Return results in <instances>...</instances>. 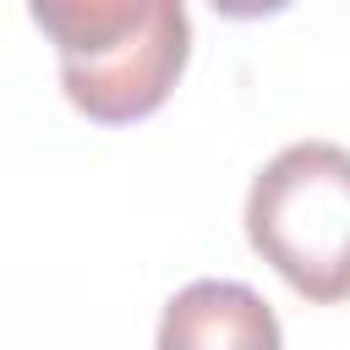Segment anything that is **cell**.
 Segmentation results:
<instances>
[{
  "instance_id": "cell-1",
  "label": "cell",
  "mask_w": 350,
  "mask_h": 350,
  "mask_svg": "<svg viewBox=\"0 0 350 350\" xmlns=\"http://www.w3.org/2000/svg\"><path fill=\"white\" fill-rule=\"evenodd\" d=\"M27 16L55 44L71 109L98 126L164 109L191 60L186 0H27Z\"/></svg>"
},
{
  "instance_id": "cell-2",
  "label": "cell",
  "mask_w": 350,
  "mask_h": 350,
  "mask_svg": "<svg viewBox=\"0 0 350 350\" xmlns=\"http://www.w3.org/2000/svg\"><path fill=\"white\" fill-rule=\"evenodd\" d=\"M246 241L301 301H350V148H279L246 191Z\"/></svg>"
},
{
  "instance_id": "cell-3",
  "label": "cell",
  "mask_w": 350,
  "mask_h": 350,
  "mask_svg": "<svg viewBox=\"0 0 350 350\" xmlns=\"http://www.w3.org/2000/svg\"><path fill=\"white\" fill-rule=\"evenodd\" d=\"M279 317L252 284L197 279L170 295L159 345L164 350H279Z\"/></svg>"
},
{
  "instance_id": "cell-4",
  "label": "cell",
  "mask_w": 350,
  "mask_h": 350,
  "mask_svg": "<svg viewBox=\"0 0 350 350\" xmlns=\"http://www.w3.org/2000/svg\"><path fill=\"white\" fill-rule=\"evenodd\" d=\"M219 16H230V22H262V16H279L284 5H295V0H208Z\"/></svg>"
}]
</instances>
